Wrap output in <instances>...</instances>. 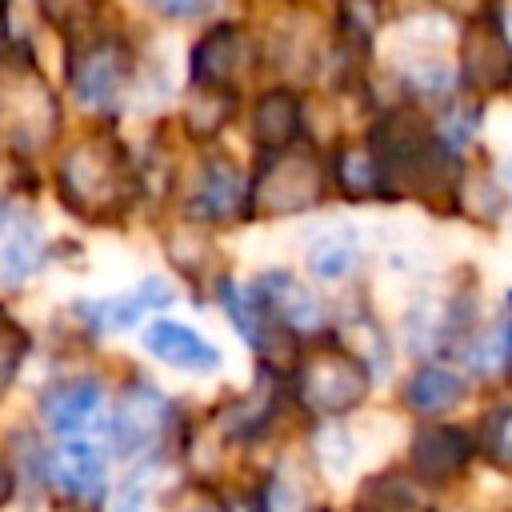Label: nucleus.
Listing matches in <instances>:
<instances>
[{"instance_id": "obj_23", "label": "nucleus", "mask_w": 512, "mask_h": 512, "mask_svg": "<svg viewBox=\"0 0 512 512\" xmlns=\"http://www.w3.org/2000/svg\"><path fill=\"white\" fill-rule=\"evenodd\" d=\"M152 8H160L164 16H200V12H208L216 0H148Z\"/></svg>"}, {"instance_id": "obj_5", "label": "nucleus", "mask_w": 512, "mask_h": 512, "mask_svg": "<svg viewBox=\"0 0 512 512\" xmlns=\"http://www.w3.org/2000/svg\"><path fill=\"white\" fill-rule=\"evenodd\" d=\"M472 456H476V432H464L456 424H424L408 444L412 472L432 488L456 484L472 468Z\"/></svg>"}, {"instance_id": "obj_4", "label": "nucleus", "mask_w": 512, "mask_h": 512, "mask_svg": "<svg viewBox=\"0 0 512 512\" xmlns=\"http://www.w3.org/2000/svg\"><path fill=\"white\" fill-rule=\"evenodd\" d=\"M460 80L476 96H496L512 84V44L496 12L472 20L460 36Z\"/></svg>"}, {"instance_id": "obj_7", "label": "nucleus", "mask_w": 512, "mask_h": 512, "mask_svg": "<svg viewBox=\"0 0 512 512\" xmlns=\"http://www.w3.org/2000/svg\"><path fill=\"white\" fill-rule=\"evenodd\" d=\"M144 348L156 360H164V364H172L180 372H212V368H220V352L200 332H192L188 324H176V320H152L144 328Z\"/></svg>"}, {"instance_id": "obj_6", "label": "nucleus", "mask_w": 512, "mask_h": 512, "mask_svg": "<svg viewBox=\"0 0 512 512\" xmlns=\"http://www.w3.org/2000/svg\"><path fill=\"white\" fill-rule=\"evenodd\" d=\"M320 168L312 156H276L264 164L256 180V200H264L268 212H300L320 200Z\"/></svg>"}, {"instance_id": "obj_14", "label": "nucleus", "mask_w": 512, "mask_h": 512, "mask_svg": "<svg viewBox=\"0 0 512 512\" xmlns=\"http://www.w3.org/2000/svg\"><path fill=\"white\" fill-rule=\"evenodd\" d=\"M52 472H56L60 488H68L72 496H84V500H96L104 492V480H108L104 456L84 440L60 444V452L52 456Z\"/></svg>"}, {"instance_id": "obj_8", "label": "nucleus", "mask_w": 512, "mask_h": 512, "mask_svg": "<svg viewBox=\"0 0 512 512\" xmlns=\"http://www.w3.org/2000/svg\"><path fill=\"white\" fill-rule=\"evenodd\" d=\"M120 80H124V52L112 40L92 44L88 56H80L72 68V88H76L80 104H88V108L112 104V96L120 92Z\"/></svg>"}, {"instance_id": "obj_13", "label": "nucleus", "mask_w": 512, "mask_h": 512, "mask_svg": "<svg viewBox=\"0 0 512 512\" xmlns=\"http://www.w3.org/2000/svg\"><path fill=\"white\" fill-rule=\"evenodd\" d=\"M296 128H300V100H296V92L272 88V92H264V96L256 100L252 136H256L260 148H268V152L288 148L292 136H296Z\"/></svg>"}, {"instance_id": "obj_10", "label": "nucleus", "mask_w": 512, "mask_h": 512, "mask_svg": "<svg viewBox=\"0 0 512 512\" xmlns=\"http://www.w3.org/2000/svg\"><path fill=\"white\" fill-rule=\"evenodd\" d=\"M244 64V36L240 28H212L192 48V80L200 88H224Z\"/></svg>"}, {"instance_id": "obj_11", "label": "nucleus", "mask_w": 512, "mask_h": 512, "mask_svg": "<svg viewBox=\"0 0 512 512\" xmlns=\"http://www.w3.org/2000/svg\"><path fill=\"white\" fill-rule=\"evenodd\" d=\"M468 396V384L460 372L444 368V364H424L408 376L404 384V404L420 416H440V412H452L456 404H464Z\"/></svg>"}, {"instance_id": "obj_19", "label": "nucleus", "mask_w": 512, "mask_h": 512, "mask_svg": "<svg viewBox=\"0 0 512 512\" xmlns=\"http://www.w3.org/2000/svg\"><path fill=\"white\" fill-rule=\"evenodd\" d=\"M352 260H356V248H352V240L348 236H320L316 244H312V252H308V264H312V272L316 276H324V280H336V276H344L348 268H352Z\"/></svg>"}, {"instance_id": "obj_9", "label": "nucleus", "mask_w": 512, "mask_h": 512, "mask_svg": "<svg viewBox=\"0 0 512 512\" xmlns=\"http://www.w3.org/2000/svg\"><path fill=\"white\" fill-rule=\"evenodd\" d=\"M160 424H164V396L152 388V384H132L120 400V412H116V444L120 452H140L144 444H152L160 436Z\"/></svg>"}, {"instance_id": "obj_12", "label": "nucleus", "mask_w": 512, "mask_h": 512, "mask_svg": "<svg viewBox=\"0 0 512 512\" xmlns=\"http://www.w3.org/2000/svg\"><path fill=\"white\" fill-rule=\"evenodd\" d=\"M100 408V384L96 380H64V384H52L40 400V412L44 420L56 428V432H80L92 412Z\"/></svg>"}, {"instance_id": "obj_25", "label": "nucleus", "mask_w": 512, "mask_h": 512, "mask_svg": "<svg viewBox=\"0 0 512 512\" xmlns=\"http://www.w3.org/2000/svg\"><path fill=\"white\" fill-rule=\"evenodd\" d=\"M492 12H496V20H500V28H504V36H508V44H512V0H500Z\"/></svg>"}, {"instance_id": "obj_27", "label": "nucleus", "mask_w": 512, "mask_h": 512, "mask_svg": "<svg viewBox=\"0 0 512 512\" xmlns=\"http://www.w3.org/2000/svg\"><path fill=\"white\" fill-rule=\"evenodd\" d=\"M396 512H424L420 504H404V508H396Z\"/></svg>"}, {"instance_id": "obj_20", "label": "nucleus", "mask_w": 512, "mask_h": 512, "mask_svg": "<svg viewBox=\"0 0 512 512\" xmlns=\"http://www.w3.org/2000/svg\"><path fill=\"white\" fill-rule=\"evenodd\" d=\"M28 348H32L28 332H24L8 312H0V392L16 380V372H20L24 356H28Z\"/></svg>"}, {"instance_id": "obj_2", "label": "nucleus", "mask_w": 512, "mask_h": 512, "mask_svg": "<svg viewBox=\"0 0 512 512\" xmlns=\"http://www.w3.org/2000/svg\"><path fill=\"white\" fill-rule=\"evenodd\" d=\"M124 156L108 140H84L60 160V196L76 212L104 216L124 200Z\"/></svg>"}, {"instance_id": "obj_17", "label": "nucleus", "mask_w": 512, "mask_h": 512, "mask_svg": "<svg viewBox=\"0 0 512 512\" xmlns=\"http://www.w3.org/2000/svg\"><path fill=\"white\" fill-rule=\"evenodd\" d=\"M240 200H244V180H240V172H236L232 164H224V160L208 164V172H204V180H200L196 204H200L208 216L228 220V216L240 212Z\"/></svg>"}, {"instance_id": "obj_24", "label": "nucleus", "mask_w": 512, "mask_h": 512, "mask_svg": "<svg viewBox=\"0 0 512 512\" xmlns=\"http://www.w3.org/2000/svg\"><path fill=\"white\" fill-rule=\"evenodd\" d=\"M112 512H144V504H140L136 492H120V496L112 500Z\"/></svg>"}, {"instance_id": "obj_21", "label": "nucleus", "mask_w": 512, "mask_h": 512, "mask_svg": "<svg viewBox=\"0 0 512 512\" xmlns=\"http://www.w3.org/2000/svg\"><path fill=\"white\" fill-rule=\"evenodd\" d=\"M268 512H312V500L304 496V488L288 476H276L268 488Z\"/></svg>"}, {"instance_id": "obj_18", "label": "nucleus", "mask_w": 512, "mask_h": 512, "mask_svg": "<svg viewBox=\"0 0 512 512\" xmlns=\"http://www.w3.org/2000/svg\"><path fill=\"white\" fill-rule=\"evenodd\" d=\"M336 176H340V188L348 196L384 192V176H380V164H376L372 148H344L340 160H336Z\"/></svg>"}, {"instance_id": "obj_26", "label": "nucleus", "mask_w": 512, "mask_h": 512, "mask_svg": "<svg viewBox=\"0 0 512 512\" xmlns=\"http://www.w3.org/2000/svg\"><path fill=\"white\" fill-rule=\"evenodd\" d=\"M12 496V472H8V464L0 460V504Z\"/></svg>"}, {"instance_id": "obj_3", "label": "nucleus", "mask_w": 512, "mask_h": 512, "mask_svg": "<svg viewBox=\"0 0 512 512\" xmlns=\"http://www.w3.org/2000/svg\"><path fill=\"white\" fill-rule=\"evenodd\" d=\"M368 368L360 356L344 352V348H324V352H312L304 364H300V376H296V392L300 400L320 412V416H340V412H352L364 396H368Z\"/></svg>"}, {"instance_id": "obj_28", "label": "nucleus", "mask_w": 512, "mask_h": 512, "mask_svg": "<svg viewBox=\"0 0 512 512\" xmlns=\"http://www.w3.org/2000/svg\"><path fill=\"white\" fill-rule=\"evenodd\" d=\"M0 16H4V0H0Z\"/></svg>"}, {"instance_id": "obj_16", "label": "nucleus", "mask_w": 512, "mask_h": 512, "mask_svg": "<svg viewBox=\"0 0 512 512\" xmlns=\"http://www.w3.org/2000/svg\"><path fill=\"white\" fill-rule=\"evenodd\" d=\"M476 456L496 468L512 472V404H492L476 424Z\"/></svg>"}, {"instance_id": "obj_22", "label": "nucleus", "mask_w": 512, "mask_h": 512, "mask_svg": "<svg viewBox=\"0 0 512 512\" xmlns=\"http://www.w3.org/2000/svg\"><path fill=\"white\" fill-rule=\"evenodd\" d=\"M488 348H492V360H496V364L508 372V380H512V292H508V312H504L496 336L488 340Z\"/></svg>"}, {"instance_id": "obj_15", "label": "nucleus", "mask_w": 512, "mask_h": 512, "mask_svg": "<svg viewBox=\"0 0 512 512\" xmlns=\"http://www.w3.org/2000/svg\"><path fill=\"white\" fill-rule=\"evenodd\" d=\"M252 292L260 296V304L280 320V324H316L320 320V300L304 288V284H296L292 276H284V272H268L260 284H252Z\"/></svg>"}, {"instance_id": "obj_1", "label": "nucleus", "mask_w": 512, "mask_h": 512, "mask_svg": "<svg viewBox=\"0 0 512 512\" xmlns=\"http://www.w3.org/2000/svg\"><path fill=\"white\" fill-rule=\"evenodd\" d=\"M368 148L376 152L380 176H384V192H452L456 188V156L448 152V144L412 112V108H396L388 112L376 128Z\"/></svg>"}]
</instances>
